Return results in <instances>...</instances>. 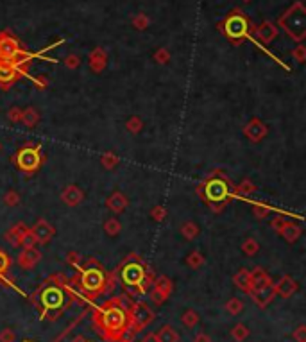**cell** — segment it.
Here are the masks:
<instances>
[{"mask_svg":"<svg viewBox=\"0 0 306 342\" xmlns=\"http://www.w3.org/2000/svg\"><path fill=\"white\" fill-rule=\"evenodd\" d=\"M133 301L127 296H115L107 299L104 305L94 310V326L97 332L109 342L127 341V328H129V308Z\"/></svg>","mask_w":306,"mask_h":342,"instance_id":"obj_1","label":"cell"},{"mask_svg":"<svg viewBox=\"0 0 306 342\" xmlns=\"http://www.w3.org/2000/svg\"><path fill=\"white\" fill-rule=\"evenodd\" d=\"M77 269H79L77 283L90 299H95L101 294H109L115 289V274H107L95 258H88L85 267H77Z\"/></svg>","mask_w":306,"mask_h":342,"instance_id":"obj_2","label":"cell"},{"mask_svg":"<svg viewBox=\"0 0 306 342\" xmlns=\"http://www.w3.org/2000/svg\"><path fill=\"white\" fill-rule=\"evenodd\" d=\"M68 285L63 287L61 285H56L50 281V285H47L45 289H41L40 292V303H41V319L56 321L63 312L67 310L68 305H70V296L67 294Z\"/></svg>","mask_w":306,"mask_h":342,"instance_id":"obj_3","label":"cell"},{"mask_svg":"<svg viewBox=\"0 0 306 342\" xmlns=\"http://www.w3.org/2000/svg\"><path fill=\"white\" fill-rule=\"evenodd\" d=\"M229 190H231V183L227 181L226 176L213 174V176H209L206 179V183H204L203 187H201V196L209 205H227Z\"/></svg>","mask_w":306,"mask_h":342,"instance_id":"obj_4","label":"cell"},{"mask_svg":"<svg viewBox=\"0 0 306 342\" xmlns=\"http://www.w3.org/2000/svg\"><path fill=\"white\" fill-rule=\"evenodd\" d=\"M154 312L152 308L143 301H133L131 308H129V328H127V341L131 335L140 334L142 330L154 321Z\"/></svg>","mask_w":306,"mask_h":342,"instance_id":"obj_5","label":"cell"},{"mask_svg":"<svg viewBox=\"0 0 306 342\" xmlns=\"http://www.w3.org/2000/svg\"><path fill=\"white\" fill-rule=\"evenodd\" d=\"M145 272H147V269H145V265H143L142 260H140L136 254H129L127 260H125V262L122 263V267H120V280H122V283H124L127 289L136 290L138 285L142 283Z\"/></svg>","mask_w":306,"mask_h":342,"instance_id":"obj_6","label":"cell"},{"mask_svg":"<svg viewBox=\"0 0 306 342\" xmlns=\"http://www.w3.org/2000/svg\"><path fill=\"white\" fill-rule=\"evenodd\" d=\"M16 167L25 174H34L43 163V156L40 152V145H23L20 151L16 152Z\"/></svg>","mask_w":306,"mask_h":342,"instance_id":"obj_7","label":"cell"},{"mask_svg":"<svg viewBox=\"0 0 306 342\" xmlns=\"http://www.w3.org/2000/svg\"><path fill=\"white\" fill-rule=\"evenodd\" d=\"M172 289H174V285H172V281H170V278L160 276V278H156L154 280V285H152V289L149 290V294H151V299L156 303V305H163V303L170 298Z\"/></svg>","mask_w":306,"mask_h":342,"instance_id":"obj_8","label":"cell"},{"mask_svg":"<svg viewBox=\"0 0 306 342\" xmlns=\"http://www.w3.org/2000/svg\"><path fill=\"white\" fill-rule=\"evenodd\" d=\"M224 31H226V34L229 36L231 40H238V38H244V36H247L249 23H247V20H245L244 16H240V14H233V16L227 18L226 23H224Z\"/></svg>","mask_w":306,"mask_h":342,"instance_id":"obj_9","label":"cell"},{"mask_svg":"<svg viewBox=\"0 0 306 342\" xmlns=\"http://www.w3.org/2000/svg\"><path fill=\"white\" fill-rule=\"evenodd\" d=\"M31 233L34 235L36 244H49L50 240H52V236L56 235V229H54L52 224L47 223L45 219H40V221L32 226Z\"/></svg>","mask_w":306,"mask_h":342,"instance_id":"obj_10","label":"cell"},{"mask_svg":"<svg viewBox=\"0 0 306 342\" xmlns=\"http://www.w3.org/2000/svg\"><path fill=\"white\" fill-rule=\"evenodd\" d=\"M247 294L251 296V299L256 303L258 307L265 308L267 305L276 298V287H274V283H269V285H265V287H262V289L249 290Z\"/></svg>","mask_w":306,"mask_h":342,"instance_id":"obj_11","label":"cell"},{"mask_svg":"<svg viewBox=\"0 0 306 342\" xmlns=\"http://www.w3.org/2000/svg\"><path fill=\"white\" fill-rule=\"evenodd\" d=\"M20 77V68H16L13 63L0 61V86L7 90L14 81Z\"/></svg>","mask_w":306,"mask_h":342,"instance_id":"obj_12","label":"cell"},{"mask_svg":"<svg viewBox=\"0 0 306 342\" xmlns=\"http://www.w3.org/2000/svg\"><path fill=\"white\" fill-rule=\"evenodd\" d=\"M244 134L249 138V140H251V142H254V143L262 142L263 138L267 136V125L263 124L260 118H253L247 125H245Z\"/></svg>","mask_w":306,"mask_h":342,"instance_id":"obj_13","label":"cell"},{"mask_svg":"<svg viewBox=\"0 0 306 342\" xmlns=\"http://www.w3.org/2000/svg\"><path fill=\"white\" fill-rule=\"evenodd\" d=\"M41 260V253L38 251V249L34 247H29V249H23L22 253L18 254L16 258V263L22 269H25V271H29V269H34V265H38Z\"/></svg>","mask_w":306,"mask_h":342,"instance_id":"obj_14","label":"cell"},{"mask_svg":"<svg viewBox=\"0 0 306 342\" xmlns=\"http://www.w3.org/2000/svg\"><path fill=\"white\" fill-rule=\"evenodd\" d=\"M274 287H276V294L281 296V298H285V299L292 298L294 294L299 290L298 281L294 280L292 276H289V274L281 276V280L278 281V285H274Z\"/></svg>","mask_w":306,"mask_h":342,"instance_id":"obj_15","label":"cell"},{"mask_svg":"<svg viewBox=\"0 0 306 342\" xmlns=\"http://www.w3.org/2000/svg\"><path fill=\"white\" fill-rule=\"evenodd\" d=\"M272 283L271 276L267 274L265 269L262 267H254L253 271H249V290H254V289H262L265 285Z\"/></svg>","mask_w":306,"mask_h":342,"instance_id":"obj_16","label":"cell"},{"mask_svg":"<svg viewBox=\"0 0 306 342\" xmlns=\"http://www.w3.org/2000/svg\"><path fill=\"white\" fill-rule=\"evenodd\" d=\"M61 199L65 205L68 206H77L83 203V199H85V194H83V190H81L79 187H76V185H68L65 190L61 192Z\"/></svg>","mask_w":306,"mask_h":342,"instance_id":"obj_17","label":"cell"},{"mask_svg":"<svg viewBox=\"0 0 306 342\" xmlns=\"http://www.w3.org/2000/svg\"><path fill=\"white\" fill-rule=\"evenodd\" d=\"M106 205H107V208H109L111 212H115V214H122V212L127 208L129 201H127V197L122 194V192H115V194H111V196L107 197Z\"/></svg>","mask_w":306,"mask_h":342,"instance_id":"obj_18","label":"cell"},{"mask_svg":"<svg viewBox=\"0 0 306 342\" xmlns=\"http://www.w3.org/2000/svg\"><path fill=\"white\" fill-rule=\"evenodd\" d=\"M156 334V339L158 342H181V335L172 325H163Z\"/></svg>","mask_w":306,"mask_h":342,"instance_id":"obj_19","label":"cell"},{"mask_svg":"<svg viewBox=\"0 0 306 342\" xmlns=\"http://www.w3.org/2000/svg\"><path fill=\"white\" fill-rule=\"evenodd\" d=\"M29 231V228L25 226L23 223H18V224H14L11 229L7 231L4 235V238L7 240L9 244L13 245V247H16V245H20V238L23 236V233H27Z\"/></svg>","mask_w":306,"mask_h":342,"instance_id":"obj_20","label":"cell"},{"mask_svg":"<svg viewBox=\"0 0 306 342\" xmlns=\"http://www.w3.org/2000/svg\"><path fill=\"white\" fill-rule=\"evenodd\" d=\"M301 231H303V229L298 226V224L289 223V221H287V224H285V228L280 231V235L283 236V238L287 240V242H290V244H294V242H296V240H298L299 236H301Z\"/></svg>","mask_w":306,"mask_h":342,"instance_id":"obj_21","label":"cell"},{"mask_svg":"<svg viewBox=\"0 0 306 342\" xmlns=\"http://www.w3.org/2000/svg\"><path fill=\"white\" fill-rule=\"evenodd\" d=\"M233 283H235V287L238 290H242V292L247 294L249 292V269H240L238 272H235V276H233Z\"/></svg>","mask_w":306,"mask_h":342,"instance_id":"obj_22","label":"cell"},{"mask_svg":"<svg viewBox=\"0 0 306 342\" xmlns=\"http://www.w3.org/2000/svg\"><path fill=\"white\" fill-rule=\"evenodd\" d=\"M20 122H23L27 127H34L40 122V115H38V112H36L34 108H27V110L22 112V120Z\"/></svg>","mask_w":306,"mask_h":342,"instance_id":"obj_23","label":"cell"},{"mask_svg":"<svg viewBox=\"0 0 306 342\" xmlns=\"http://www.w3.org/2000/svg\"><path fill=\"white\" fill-rule=\"evenodd\" d=\"M231 337L235 339L236 342H244L249 337V328L244 323H238V325H235L231 328Z\"/></svg>","mask_w":306,"mask_h":342,"instance_id":"obj_24","label":"cell"},{"mask_svg":"<svg viewBox=\"0 0 306 342\" xmlns=\"http://www.w3.org/2000/svg\"><path fill=\"white\" fill-rule=\"evenodd\" d=\"M181 323L190 330L196 328V326L199 325V314H197L196 310H187L181 316Z\"/></svg>","mask_w":306,"mask_h":342,"instance_id":"obj_25","label":"cell"},{"mask_svg":"<svg viewBox=\"0 0 306 342\" xmlns=\"http://www.w3.org/2000/svg\"><path fill=\"white\" fill-rule=\"evenodd\" d=\"M181 233L183 236L187 240H192V238H196L197 235H199V226H197L196 223H192V221H188V223H185L181 226Z\"/></svg>","mask_w":306,"mask_h":342,"instance_id":"obj_26","label":"cell"},{"mask_svg":"<svg viewBox=\"0 0 306 342\" xmlns=\"http://www.w3.org/2000/svg\"><path fill=\"white\" fill-rule=\"evenodd\" d=\"M242 310H244V301H242V299L231 298L229 301L226 303V312L231 314V316H238Z\"/></svg>","mask_w":306,"mask_h":342,"instance_id":"obj_27","label":"cell"},{"mask_svg":"<svg viewBox=\"0 0 306 342\" xmlns=\"http://www.w3.org/2000/svg\"><path fill=\"white\" fill-rule=\"evenodd\" d=\"M120 229H122V224H120V221H116L115 217L113 219H107L106 223H104V231H106L109 236H115L120 233Z\"/></svg>","mask_w":306,"mask_h":342,"instance_id":"obj_28","label":"cell"},{"mask_svg":"<svg viewBox=\"0 0 306 342\" xmlns=\"http://www.w3.org/2000/svg\"><path fill=\"white\" fill-rule=\"evenodd\" d=\"M187 263H188V267H192V269H201V267L204 265V256L199 253V251H194V253L188 254Z\"/></svg>","mask_w":306,"mask_h":342,"instance_id":"obj_29","label":"cell"},{"mask_svg":"<svg viewBox=\"0 0 306 342\" xmlns=\"http://www.w3.org/2000/svg\"><path fill=\"white\" fill-rule=\"evenodd\" d=\"M254 190H256V187H254L253 183L249 181V179H244V181H242L238 187H236V196L247 197L249 194H253Z\"/></svg>","mask_w":306,"mask_h":342,"instance_id":"obj_30","label":"cell"},{"mask_svg":"<svg viewBox=\"0 0 306 342\" xmlns=\"http://www.w3.org/2000/svg\"><path fill=\"white\" fill-rule=\"evenodd\" d=\"M101 163H102V167H106V169H115L116 165H118V156H116L115 152H106V154L101 158Z\"/></svg>","mask_w":306,"mask_h":342,"instance_id":"obj_31","label":"cell"},{"mask_svg":"<svg viewBox=\"0 0 306 342\" xmlns=\"http://www.w3.org/2000/svg\"><path fill=\"white\" fill-rule=\"evenodd\" d=\"M258 249H260V244H258L254 238H247L242 244V251H244L245 254H249V256H253V254L258 253Z\"/></svg>","mask_w":306,"mask_h":342,"instance_id":"obj_32","label":"cell"},{"mask_svg":"<svg viewBox=\"0 0 306 342\" xmlns=\"http://www.w3.org/2000/svg\"><path fill=\"white\" fill-rule=\"evenodd\" d=\"M125 127H127L129 133H140L143 127V122L140 116H131V118L127 120V124H125Z\"/></svg>","mask_w":306,"mask_h":342,"instance_id":"obj_33","label":"cell"},{"mask_svg":"<svg viewBox=\"0 0 306 342\" xmlns=\"http://www.w3.org/2000/svg\"><path fill=\"white\" fill-rule=\"evenodd\" d=\"M9 267H11V258H9V254L5 251L0 249V278L7 274Z\"/></svg>","mask_w":306,"mask_h":342,"instance_id":"obj_34","label":"cell"},{"mask_svg":"<svg viewBox=\"0 0 306 342\" xmlns=\"http://www.w3.org/2000/svg\"><path fill=\"white\" fill-rule=\"evenodd\" d=\"M254 215H256V219H265L267 215L271 214V206L267 205H262V203H254Z\"/></svg>","mask_w":306,"mask_h":342,"instance_id":"obj_35","label":"cell"},{"mask_svg":"<svg viewBox=\"0 0 306 342\" xmlns=\"http://www.w3.org/2000/svg\"><path fill=\"white\" fill-rule=\"evenodd\" d=\"M20 245H22L23 249L34 247V245H36V238H34V235L31 233V229L27 231V233H23V236L20 238Z\"/></svg>","mask_w":306,"mask_h":342,"instance_id":"obj_36","label":"cell"},{"mask_svg":"<svg viewBox=\"0 0 306 342\" xmlns=\"http://www.w3.org/2000/svg\"><path fill=\"white\" fill-rule=\"evenodd\" d=\"M20 203V196L14 190H9L4 194V205L5 206H16Z\"/></svg>","mask_w":306,"mask_h":342,"instance_id":"obj_37","label":"cell"},{"mask_svg":"<svg viewBox=\"0 0 306 342\" xmlns=\"http://www.w3.org/2000/svg\"><path fill=\"white\" fill-rule=\"evenodd\" d=\"M22 112H23V110H20L18 106H13V108H11V110L7 112L9 122H13V124H18V122L22 120Z\"/></svg>","mask_w":306,"mask_h":342,"instance_id":"obj_38","label":"cell"},{"mask_svg":"<svg viewBox=\"0 0 306 342\" xmlns=\"http://www.w3.org/2000/svg\"><path fill=\"white\" fill-rule=\"evenodd\" d=\"M292 339L298 342H306V326L305 325H299L298 328L294 330Z\"/></svg>","mask_w":306,"mask_h":342,"instance_id":"obj_39","label":"cell"},{"mask_svg":"<svg viewBox=\"0 0 306 342\" xmlns=\"http://www.w3.org/2000/svg\"><path fill=\"white\" fill-rule=\"evenodd\" d=\"M14 339H16V335L11 328H4L0 332V342H14Z\"/></svg>","mask_w":306,"mask_h":342,"instance_id":"obj_40","label":"cell"},{"mask_svg":"<svg viewBox=\"0 0 306 342\" xmlns=\"http://www.w3.org/2000/svg\"><path fill=\"white\" fill-rule=\"evenodd\" d=\"M285 224H287V219H283V217H281V215H278V217L272 219L271 226H272V229H274L276 233H280V231L285 228Z\"/></svg>","mask_w":306,"mask_h":342,"instance_id":"obj_41","label":"cell"},{"mask_svg":"<svg viewBox=\"0 0 306 342\" xmlns=\"http://www.w3.org/2000/svg\"><path fill=\"white\" fill-rule=\"evenodd\" d=\"M67 262L70 263L72 267H81V254L76 253V251H70V253L67 254Z\"/></svg>","mask_w":306,"mask_h":342,"instance_id":"obj_42","label":"cell"},{"mask_svg":"<svg viewBox=\"0 0 306 342\" xmlns=\"http://www.w3.org/2000/svg\"><path fill=\"white\" fill-rule=\"evenodd\" d=\"M165 214H167V210H165L163 206H154V208H152V212H151V215H152V219H154V221H163Z\"/></svg>","mask_w":306,"mask_h":342,"instance_id":"obj_43","label":"cell"},{"mask_svg":"<svg viewBox=\"0 0 306 342\" xmlns=\"http://www.w3.org/2000/svg\"><path fill=\"white\" fill-rule=\"evenodd\" d=\"M194 342H211V337L206 335L204 332H199V334L196 335V339H194Z\"/></svg>","mask_w":306,"mask_h":342,"instance_id":"obj_44","label":"cell"},{"mask_svg":"<svg viewBox=\"0 0 306 342\" xmlns=\"http://www.w3.org/2000/svg\"><path fill=\"white\" fill-rule=\"evenodd\" d=\"M142 342H158V339H156V334H154V332H151V334L145 335V337L142 339Z\"/></svg>","mask_w":306,"mask_h":342,"instance_id":"obj_45","label":"cell"},{"mask_svg":"<svg viewBox=\"0 0 306 342\" xmlns=\"http://www.w3.org/2000/svg\"><path fill=\"white\" fill-rule=\"evenodd\" d=\"M83 342H94V341H86V339H85V341H83Z\"/></svg>","mask_w":306,"mask_h":342,"instance_id":"obj_46","label":"cell"},{"mask_svg":"<svg viewBox=\"0 0 306 342\" xmlns=\"http://www.w3.org/2000/svg\"><path fill=\"white\" fill-rule=\"evenodd\" d=\"M118 342H131V341H118Z\"/></svg>","mask_w":306,"mask_h":342,"instance_id":"obj_47","label":"cell"},{"mask_svg":"<svg viewBox=\"0 0 306 342\" xmlns=\"http://www.w3.org/2000/svg\"><path fill=\"white\" fill-rule=\"evenodd\" d=\"M0 147H2V145H0Z\"/></svg>","mask_w":306,"mask_h":342,"instance_id":"obj_48","label":"cell"}]
</instances>
